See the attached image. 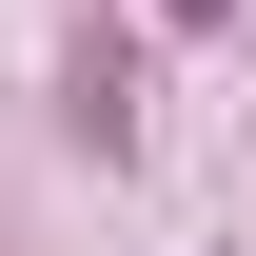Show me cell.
Here are the masks:
<instances>
[{
  "label": "cell",
  "instance_id": "cell-1",
  "mask_svg": "<svg viewBox=\"0 0 256 256\" xmlns=\"http://www.w3.org/2000/svg\"><path fill=\"white\" fill-rule=\"evenodd\" d=\"M178 20H217V0H178Z\"/></svg>",
  "mask_w": 256,
  "mask_h": 256
}]
</instances>
